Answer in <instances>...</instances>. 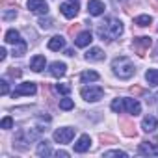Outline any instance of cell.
<instances>
[{
    "label": "cell",
    "mask_w": 158,
    "mask_h": 158,
    "mask_svg": "<svg viewBox=\"0 0 158 158\" xmlns=\"http://www.w3.org/2000/svg\"><path fill=\"white\" fill-rule=\"evenodd\" d=\"M121 34H123V23L119 19H114V17L104 19V23H101L97 26V35L102 41H106V43H110L112 39L119 37Z\"/></svg>",
    "instance_id": "6da1fadb"
},
{
    "label": "cell",
    "mask_w": 158,
    "mask_h": 158,
    "mask_svg": "<svg viewBox=\"0 0 158 158\" xmlns=\"http://www.w3.org/2000/svg\"><path fill=\"white\" fill-rule=\"evenodd\" d=\"M112 71H114L115 76H119V78H123V80H127V78L134 76L136 67H134V63H132L127 56H119V58H115V60L112 61Z\"/></svg>",
    "instance_id": "7a4b0ae2"
},
{
    "label": "cell",
    "mask_w": 158,
    "mask_h": 158,
    "mask_svg": "<svg viewBox=\"0 0 158 158\" xmlns=\"http://www.w3.org/2000/svg\"><path fill=\"white\" fill-rule=\"evenodd\" d=\"M80 95H82V99L88 101V102H97V101L102 99L104 89H102L101 86H86V88H82Z\"/></svg>",
    "instance_id": "3957f363"
},
{
    "label": "cell",
    "mask_w": 158,
    "mask_h": 158,
    "mask_svg": "<svg viewBox=\"0 0 158 158\" xmlns=\"http://www.w3.org/2000/svg\"><path fill=\"white\" fill-rule=\"evenodd\" d=\"M74 128H71V127H63V128H58L56 132H54V141L56 143H69L73 138H74Z\"/></svg>",
    "instance_id": "277c9868"
},
{
    "label": "cell",
    "mask_w": 158,
    "mask_h": 158,
    "mask_svg": "<svg viewBox=\"0 0 158 158\" xmlns=\"http://www.w3.org/2000/svg\"><path fill=\"white\" fill-rule=\"evenodd\" d=\"M35 91H37V88H35L34 82H23V84H19L15 88V91L11 93V97L15 99V97H21V95H34Z\"/></svg>",
    "instance_id": "5b68a950"
},
{
    "label": "cell",
    "mask_w": 158,
    "mask_h": 158,
    "mask_svg": "<svg viewBox=\"0 0 158 158\" xmlns=\"http://www.w3.org/2000/svg\"><path fill=\"white\" fill-rule=\"evenodd\" d=\"M28 10L35 15H47L48 13V4L45 0H28Z\"/></svg>",
    "instance_id": "8992f818"
},
{
    "label": "cell",
    "mask_w": 158,
    "mask_h": 158,
    "mask_svg": "<svg viewBox=\"0 0 158 158\" xmlns=\"http://www.w3.org/2000/svg\"><path fill=\"white\" fill-rule=\"evenodd\" d=\"M151 45H152V39L147 37V35H143V37H136V39H134V48H136L138 56H145V52H147V48H149Z\"/></svg>",
    "instance_id": "52a82bcc"
},
{
    "label": "cell",
    "mask_w": 158,
    "mask_h": 158,
    "mask_svg": "<svg viewBox=\"0 0 158 158\" xmlns=\"http://www.w3.org/2000/svg\"><path fill=\"white\" fill-rule=\"evenodd\" d=\"M60 11L63 13V17L74 19V17L78 15V4H76V2H65V4L60 6Z\"/></svg>",
    "instance_id": "ba28073f"
},
{
    "label": "cell",
    "mask_w": 158,
    "mask_h": 158,
    "mask_svg": "<svg viewBox=\"0 0 158 158\" xmlns=\"http://www.w3.org/2000/svg\"><path fill=\"white\" fill-rule=\"evenodd\" d=\"M138 152L141 156H156L158 154V147L151 141H141L139 147H138Z\"/></svg>",
    "instance_id": "9c48e42d"
},
{
    "label": "cell",
    "mask_w": 158,
    "mask_h": 158,
    "mask_svg": "<svg viewBox=\"0 0 158 158\" xmlns=\"http://www.w3.org/2000/svg\"><path fill=\"white\" fill-rule=\"evenodd\" d=\"M89 147H91V138L88 134H84V136H80V138L76 139L74 152H86V151H89Z\"/></svg>",
    "instance_id": "30bf717a"
},
{
    "label": "cell",
    "mask_w": 158,
    "mask_h": 158,
    "mask_svg": "<svg viewBox=\"0 0 158 158\" xmlns=\"http://www.w3.org/2000/svg\"><path fill=\"white\" fill-rule=\"evenodd\" d=\"M104 4L101 2V0H88V11H89V15H93V17H99V15H102L104 13Z\"/></svg>",
    "instance_id": "8fae6325"
},
{
    "label": "cell",
    "mask_w": 158,
    "mask_h": 158,
    "mask_svg": "<svg viewBox=\"0 0 158 158\" xmlns=\"http://www.w3.org/2000/svg\"><path fill=\"white\" fill-rule=\"evenodd\" d=\"M123 104H125V112L130 115H138L141 112V106L136 99H123Z\"/></svg>",
    "instance_id": "7c38bea8"
},
{
    "label": "cell",
    "mask_w": 158,
    "mask_h": 158,
    "mask_svg": "<svg viewBox=\"0 0 158 158\" xmlns=\"http://www.w3.org/2000/svg\"><path fill=\"white\" fill-rule=\"evenodd\" d=\"M91 41H93V35H91V32H89V30H86V32H80V34L76 35L74 45H76V47H88Z\"/></svg>",
    "instance_id": "4fadbf2b"
},
{
    "label": "cell",
    "mask_w": 158,
    "mask_h": 158,
    "mask_svg": "<svg viewBox=\"0 0 158 158\" xmlns=\"http://www.w3.org/2000/svg\"><path fill=\"white\" fill-rule=\"evenodd\" d=\"M104 52H102V48H99V47H93V48H89L88 52H86V60H89V61H102L104 60Z\"/></svg>",
    "instance_id": "5bb4252c"
},
{
    "label": "cell",
    "mask_w": 158,
    "mask_h": 158,
    "mask_svg": "<svg viewBox=\"0 0 158 158\" xmlns=\"http://www.w3.org/2000/svg\"><path fill=\"white\" fill-rule=\"evenodd\" d=\"M65 73H67V65H65L63 61H54V63H50V74H52V76L61 78Z\"/></svg>",
    "instance_id": "9a60e30c"
},
{
    "label": "cell",
    "mask_w": 158,
    "mask_h": 158,
    "mask_svg": "<svg viewBox=\"0 0 158 158\" xmlns=\"http://www.w3.org/2000/svg\"><path fill=\"white\" fill-rule=\"evenodd\" d=\"M141 128H143L145 132H152V130H156V128H158V121H156V117H152V115H145L143 121H141Z\"/></svg>",
    "instance_id": "2e32d148"
},
{
    "label": "cell",
    "mask_w": 158,
    "mask_h": 158,
    "mask_svg": "<svg viewBox=\"0 0 158 158\" xmlns=\"http://www.w3.org/2000/svg\"><path fill=\"white\" fill-rule=\"evenodd\" d=\"M63 47H65V39H63L61 35H52V37L48 39V48H50V50L58 52V50H61Z\"/></svg>",
    "instance_id": "e0dca14e"
},
{
    "label": "cell",
    "mask_w": 158,
    "mask_h": 158,
    "mask_svg": "<svg viewBox=\"0 0 158 158\" xmlns=\"http://www.w3.org/2000/svg\"><path fill=\"white\" fill-rule=\"evenodd\" d=\"M45 63H47L45 56H34L32 61H30V69L35 71V73H41V71L45 69Z\"/></svg>",
    "instance_id": "ac0fdd59"
},
{
    "label": "cell",
    "mask_w": 158,
    "mask_h": 158,
    "mask_svg": "<svg viewBox=\"0 0 158 158\" xmlns=\"http://www.w3.org/2000/svg\"><path fill=\"white\" fill-rule=\"evenodd\" d=\"M119 125H121L125 136H128V138H134V136H136V128H134V123H132V121H128V119H121Z\"/></svg>",
    "instance_id": "d6986e66"
},
{
    "label": "cell",
    "mask_w": 158,
    "mask_h": 158,
    "mask_svg": "<svg viewBox=\"0 0 158 158\" xmlns=\"http://www.w3.org/2000/svg\"><path fill=\"white\" fill-rule=\"evenodd\" d=\"M4 41L10 43V45H17V43H21L23 39H21V34H19L17 30H8L6 35H4Z\"/></svg>",
    "instance_id": "ffe728a7"
},
{
    "label": "cell",
    "mask_w": 158,
    "mask_h": 158,
    "mask_svg": "<svg viewBox=\"0 0 158 158\" xmlns=\"http://www.w3.org/2000/svg\"><path fill=\"white\" fill-rule=\"evenodd\" d=\"M37 154H39V156H50V154H52V149H50V143H48L47 139H43V141H39V145H37Z\"/></svg>",
    "instance_id": "44dd1931"
},
{
    "label": "cell",
    "mask_w": 158,
    "mask_h": 158,
    "mask_svg": "<svg viewBox=\"0 0 158 158\" xmlns=\"http://www.w3.org/2000/svg\"><path fill=\"white\" fill-rule=\"evenodd\" d=\"M145 80L149 82V86H158V69H149L145 73Z\"/></svg>",
    "instance_id": "7402d4cb"
},
{
    "label": "cell",
    "mask_w": 158,
    "mask_h": 158,
    "mask_svg": "<svg viewBox=\"0 0 158 158\" xmlns=\"http://www.w3.org/2000/svg\"><path fill=\"white\" fill-rule=\"evenodd\" d=\"M80 80L82 82H95V80H99V73H95V71H84L80 74Z\"/></svg>",
    "instance_id": "603a6c76"
},
{
    "label": "cell",
    "mask_w": 158,
    "mask_h": 158,
    "mask_svg": "<svg viewBox=\"0 0 158 158\" xmlns=\"http://www.w3.org/2000/svg\"><path fill=\"white\" fill-rule=\"evenodd\" d=\"M151 23H152V19H151L149 15H139V17L134 19V24H138V26H141V28H143V26H149Z\"/></svg>",
    "instance_id": "cb8c5ba5"
},
{
    "label": "cell",
    "mask_w": 158,
    "mask_h": 158,
    "mask_svg": "<svg viewBox=\"0 0 158 158\" xmlns=\"http://www.w3.org/2000/svg\"><path fill=\"white\" fill-rule=\"evenodd\" d=\"M60 108H61V110H65V112H67V110H73V108H74L73 99H67V97H65V99H61V101H60Z\"/></svg>",
    "instance_id": "d4e9b609"
},
{
    "label": "cell",
    "mask_w": 158,
    "mask_h": 158,
    "mask_svg": "<svg viewBox=\"0 0 158 158\" xmlns=\"http://www.w3.org/2000/svg\"><path fill=\"white\" fill-rule=\"evenodd\" d=\"M112 110H114L115 114H121V112H125V104H123V99H115V101L112 102Z\"/></svg>",
    "instance_id": "484cf974"
},
{
    "label": "cell",
    "mask_w": 158,
    "mask_h": 158,
    "mask_svg": "<svg viewBox=\"0 0 158 158\" xmlns=\"http://www.w3.org/2000/svg\"><path fill=\"white\" fill-rule=\"evenodd\" d=\"M24 52H26V43H24V41L17 43V45H15V48H13V56H23Z\"/></svg>",
    "instance_id": "4316f807"
},
{
    "label": "cell",
    "mask_w": 158,
    "mask_h": 158,
    "mask_svg": "<svg viewBox=\"0 0 158 158\" xmlns=\"http://www.w3.org/2000/svg\"><path fill=\"white\" fill-rule=\"evenodd\" d=\"M112 156L127 158V152H125V151H106V152H104V158H112Z\"/></svg>",
    "instance_id": "83f0119b"
},
{
    "label": "cell",
    "mask_w": 158,
    "mask_h": 158,
    "mask_svg": "<svg viewBox=\"0 0 158 158\" xmlns=\"http://www.w3.org/2000/svg\"><path fill=\"white\" fill-rule=\"evenodd\" d=\"M0 128H4V130H10V128H13V119H11L10 115H6V117L2 119V123H0Z\"/></svg>",
    "instance_id": "f1b7e54d"
},
{
    "label": "cell",
    "mask_w": 158,
    "mask_h": 158,
    "mask_svg": "<svg viewBox=\"0 0 158 158\" xmlns=\"http://www.w3.org/2000/svg\"><path fill=\"white\" fill-rule=\"evenodd\" d=\"M37 24H39V26H41L43 30H48V28L52 26V19H48V17H41Z\"/></svg>",
    "instance_id": "f546056e"
},
{
    "label": "cell",
    "mask_w": 158,
    "mask_h": 158,
    "mask_svg": "<svg viewBox=\"0 0 158 158\" xmlns=\"http://www.w3.org/2000/svg\"><path fill=\"white\" fill-rule=\"evenodd\" d=\"M56 91H58V93H61V95H69L71 86H69V84H56Z\"/></svg>",
    "instance_id": "4dcf8cb0"
},
{
    "label": "cell",
    "mask_w": 158,
    "mask_h": 158,
    "mask_svg": "<svg viewBox=\"0 0 158 158\" xmlns=\"http://www.w3.org/2000/svg\"><path fill=\"white\" fill-rule=\"evenodd\" d=\"M17 17V10L13 8V10H6L4 13H2V19L4 21H10V19H15Z\"/></svg>",
    "instance_id": "1f68e13d"
},
{
    "label": "cell",
    "mask_w": 158,
    "mask_h": 158,
    "mask_svg": "<svg viewBox=\"0 0 158 158\" xmlns=\"http://www.w3.org/2000/svg\"><path fill=\"white\" fill-rule=\"evenodd\" d=\"M0 93H2V95H8L10 93V88H8V82L6 80H0Z\"/></svg>",
    "instance_id": "d6a6232c"
},
{
    "label": "cell",
    "mask_w": 158,
    "mask_h": 158,
    "mask_svg": "<svg viewBox=\"0 0 158 158\" xmlns=\"http://www.w3.org/2000/svg\"><path fill=\"white\" fill-rule=\"evenodd\" d=\"M101 141L102 143H115V138L114 136H108V134H101Z\"/></svg>",
    "instance_id": "836d02e7"
},
{
    "label": "cell",
    "mask_w": 158,
    "mask_h": 158,
    "mask_svg": "<svg viewBox=\"0 0 158 158\" xmlns=\"http://www.w3.org/2000/svg\"><path fill=\"white\" fill-rule=\"evenodd\" d=\"M8 74H10L11 78H19V76L23 74V71H21V69H15V67H13V69H10V71H8Z\"/></svg>",
    "instance_id": "e575fe53"
},
{
    "label": "cell",
    "mask_w": 158,
    "mask_h": 158,
    "mask_svg": "<svg viewBox=\"0 0 158 158\" xmlns=\"http://www.w3.org/2000/svg\"><path fill=\"white\" fill-rule=\"evenodd\" d=\"M6 56H8L6 48H0V61H4V60H6Z\"/></svg>",
    "instance_id": "d590c367"
},
{
    "label": "cell",
    "mask_w": 158,
    "mask_h": 158,
    "mask_svg": "<svg viewBox=\"0 0 158 158\" xmlns=\"http://www.w3.org/2000/svg\"><path fill=\"white\" fill-rule=\"evenodd\" d=\"M130 91H132L134 95H139V93H143V89H141V88H134V86L130 88Z\"/></svg>",
    "instance_id": "8d00e7d4"
},
{
    "label": "cell",
    "mask_w": 158,
    "mask_h": 158,
    "mask_svg": "<svg viewBox=\"0 0 158 158\" xmlns=\"http://www.w3.org/2000/svg\"><path fill=\"white\" fill-rule=\"evenodd\" d=\"M56 156H58V158H60V156H61V158H67V156H69V152H65V151H58V152H56Z\"/></svg>",
    "instance_id": "74e56055"
},
{
    "label": "cell",
    "mask_w": 158,
    "mask_h": 158,
    "mask_svg": "<svg viewBox=\"0 0 158 158\" xmlns=\"http://www.w3.org/2000/svg\"><path fill=\"white\" fill-rule=\"evenodd\" d=\"M76 30H78V24H74V26H71V28H69V35H73V34H74Z\"/></svg>",
    "instance_id": "f35d334b"
},
{
    "label": "cell",
    "mask_w": 158,
    "mask_h": 158,
    "mask_svg": "<svg viewBox=\"0 0 158 158\" xmlns=\"http://www.w3.org/2000/svg\"><path fill=\"white\" fill-rule=\"evenodd\" d=\"M149 4H152V8L158 11V0H149Z\"/></svg>",
    "instance_id": "ab89813d"
},
{
    "label": "cell",
    "mask_w": 158,
    "mask_h": 158,
    "mask_svg": "<svg viewBox=\"0 0 158 158\" xmlns=\"http://www.w3.org/2000/svg\"><path fill=\"white\" fill-rule=\"evenodd\" d=\"M65 56H74V50H71V48H67V50H65Z\"/></svg>",
    "instance_id": "60d3db41"
},
{
    "label": "cell",
    "mask_w": 158,
    "mask_h": 158,
    "mask_svg": "<svg viewBox=\"0 0 158 158\" xmlns=\"http://www.w3.org/2000/svg\"><path fill=\"white\" fill-rule=\"evenodd\" d=\"M69 2H76V0H69Z\"/></svg>",
    "instance_id": "b9f144b4"
}]
</instances>
